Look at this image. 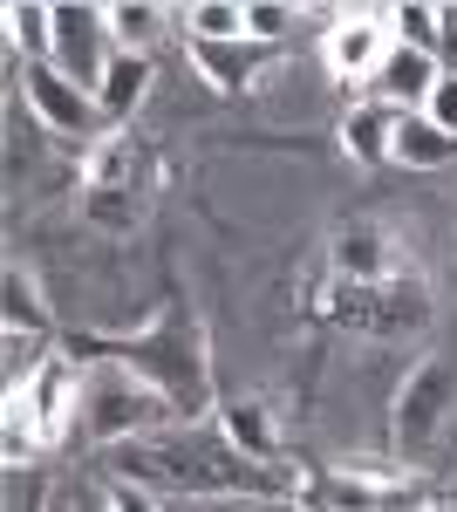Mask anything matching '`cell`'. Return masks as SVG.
<instances>
[{
  "mask_svg": "<svg viewBox=\"0 0 457 512\" xmlns=\"http://www.w3.org/2000/svg\"><path fill=\"white\" fill-rule=\"evenodd\" d=\"M116 472L130 478V485H171V492H198V499H219V492H253V499H267V492H294L301 478L273 472L267 458H246L232 437L219 431H157V437H137V444H116Z\"/></svg>",
  "mask_w": 457,
  "mask_h": 512,
  "instance_id": "6da1fadb",
  "label": "cell"
},
{
  "mask_svg": "<svg viewBox=\"0 0 457 512\" xmlns=\"http://www.w3.org/2000/svg\"><path fill=\"white\" fill-rule=\"evenodd\" d=\"M89 355H116V362H130L144 383L164 390V403L198 424L205 410H212V369H205V328L191 315H157L144 335H130V342H89Z\"/></svg>",
  "mask_w": 457,
  "mask_h": 512,
  "instance_id": "7a4b0ae2",
  "label": "cell"
},
{
  "mask_svg": "<svg viewBox=\"0 0 457 512\" xmlns=\"http://www.w3.org/2000/svg\"><path fill=\"white\" fill-rule=\"evenodd\" d=\"M178 410L164 403L157 383H144L130 362L116 355H89L82 369V431L103 437V444H137V437H157Z\"/></svg>",
  "mask_w": 457,
  "mask_h": 512,
  "instance_id": "3957f363",
  "label": "cell"
},
{
  "mask_svg": "<svg viewBox=\"0 0 457 512\" xmlns=\"http://www.w3.org/2000/svg\"><path fill=\"white\" fill-rule=\"evenodd\" d=\"M294 499H301V512H423V485L410 472L355 465V472H321L294 485Z\"/></svg>",
  "mask_w": 457,
  "mask_h": 512,
  "instance_id": "277c9868",
  "label": "cell"
},
{
  "mask_svg": "<svg viewBox=\"0 0 457 512\" xmlns=\"http://www.w3.org/2000/svg\"><path fill=\"white\" fill-rule=\"evenodd\" d=\"M116 41H110V14L89 7V0H55V69L76 82V89H103V69H110Z\"/></svg>",
  "mask_w": 457,
  "mask_h": 512,
  "instance_id": "5b68a950",
  "label": "cell"
},
{
  "mask_svg": "<svg viewBox=\"0 0 457 512\" xmlns=\"http://www.w3.org/2000/svg\"><path fill=\"white\" fill-rule=\"evenodd\" d=\"M21 96H28V110L41 117V130H55V137H69V144H96V137H103L96 96L76 89L55 62H21Z\"/></svg>",
  "mask_w": 457,
  "mask_h": 512,
  "instance_id": "8992f818",
  "label": "cell"
},
{
  "mask_svg": "<svg viewBox=\"0 0 457 512\" xmlns=\"http://www.w3.org/2000/svg\"><path fill=\"white\" fill-rule=\"evenodd\" d=\"M451 396H457L451 362H423L417 376L403 383V396H396V451H403V458H423V451L437 444L444 417H451Z\"/></svg>",
  "mask_w": 457,
  "mask_h": 512,
  "instance_id": "52a82bcc",
  "label": "cell"
},
{
  "mask_svg": "<svg viewBox=\"0 0 457 512\" xmlns=\"http://www.w3.org/2000/svg\"><path fill=\"white\" fill-rule=\"evenodd\" d=\"M389 48H396V35H389V7H362V14H342V21L328 28L321 62H328V76H342V82H369Z\"/></svg>",
  "mask_w": 457,
  "mask_h": 512,
  "instance_id": "ba28073f",
  "label": "cell"
},
{
  "mask_svg": "<svg viewBox=\"0 0 457 512\" xmlns=\"http://www.w3.org/2000/svg\"><path fill=\"white\" fill-rule=\"evenodd\" d=\"M21 403H28V417H35L41 444H62V437L82 424V362L76 355H55L35 383L21 390Z\"/></svg>",
  "mask_w": 457,
  "mask_h": 512,
  "instance_id": "9c48e42d",
  "label": "cell"
},
{
  "mask_svg": "<svg viewBox=\"0 0 457 512\" xmlns=\"http://www.w3.org/2000/svg\"><path fill=\"white\" fill-rule=\"evenodd\" d=\"M437 76H444V62H437V55H417V48H403V41H396V48L382 55V69L362 82V96L382 103V110H396V117H423V103H430Z\"/></svg>",
  "mask_w": 457,
  "mask_h": 512,
  "instance_id": "30bf717a",
  "label": "cell"
},
{
  "mask_svg": "<svg viewBox=\"0 0 457 512\" xmlns=\"http://www.w3.org/2000/svg\"><path fill=\"white\" fill-rule=\"evenodd\" d=\"M267 55L273 48H260V41H191V62H198V76L212 89H246L267 69Z\"/></svg>",
  "mask_w": 457,
  "mask_h": 512,
  "instance_id": "8fae6325",
  "label": "cell"
},
{
  "mask_svg": "<svg viewBox=\"0 0 457 512\" xmlns=\"http://www.w3.org/2000/svg\"><path fill=\"white\" fill-rule=\"evenodd\" d=\"M151 96V55H123L116 48L110 69H103V89H96V110H103V123H123L137 117V103Z\"/></svg>",
  "mask_w": 457,
  "mask_h": 512,
  "instance_id": "7c38bea8",
  "label": "cell"
},
{
  "mask_svg": "<svg viewBox=\"0 0 457 512\" xmlns=\"http://www.w3.org/2000/svg\"><path fill=\"white\" fill-rule=\"evenodd\" d=\"M396 123H403L396 110H382V103H369V96H362V103L342 117L348 158H355V164H389V151H396Z\"/></svg>",
  "mask_w": 457,
  "mask_h": 512,
  "instance_id": "4fadbf2b",
  "label": "cell"
},
{
  "mask_svg": "<svg viewBox=\"0 0 457 512\" xmlns=\"http://www.w3.org/2000/svg\"><path fill=\"white\" fill-rule=\"evenodd\" d=\"M0 21H7V41H14L21 62H48L55 55V7L48 0H7Z\"/></svg>",
  "mask_w": 457,
  "mask_h": 512,
  "instance_id": "5bb4252c",
  "label": "cell"
},
{
  "mask_svg": "<svg viewBox=\"0 0 457 512\" xmlns=\"http://www.w3.org/2000/svg\"><path fill=\"white\" fill-rule=\"evenodd\" d=\"M457 158V137H444L430 117H403L396 123V151L389 164H410V171H444Z\"/></svg>",
  "mask_w": 457,
  "mask_h": 512,
  "instance_id": "9a60e30c",
  "label": "cell"
},
{
  "mask_svg": "<svg viewBox=\"0 0 457 512\" xmlns=\"http://www.w3.org/2000/svg\"><path fill=\"white\" fill-rule=\"evenodd\" d=\"M48 362H55L48 335H21V328H7V335H0V390L21 396L41 369H48Z\"/></svg>",
  "mask_w": 457,
  "mask_h": 512,
  "instance_id": "2e32d148",
  "label": "cell"
},
{
  "mask_svg": "<svg viewBox=\"0 0 457 512\" xmlns=\"http://www.w3.org/2000/svg\"><path fill=\"white\" fill-rule=\"evenodd\" d=\"M389 35L403 41V48H417V55H437L444 62V7H430V0L389 7Z\"/></svg>",
  "mask_w": 457,
  "mask_h": 512,
  "instance_id": "e0dca14e",
  "label": "cell"
},
{
  "mask_svg": "<svg viewBox=\"0 0 457 512\" xmlns=\"http://www.w3.org/2000/svg\"><path fill=\"white\" fill-rule=\"evenodd\" d=\"M335 267H342V274H355V287L389 280V246H382V233H376V226H348L342 246H335Z\"/></svg>",
  "mask_w": 457,
  "mask_h": 512,
  "instance_id": "ac0fdd59",
  "label": "cell"
},
{
  "mask_svg": "<svg viewBox=\"0 0 457 512\" xmlns=\"http://www.w3.org/2000/svg\"><path fill=\"white\" fill-rule=\"evenodd\" d=\"M103 14H110V41L123 55H151V41L164 35V7H151V0H116Z\"/></svg>",
  "mask_w": 457,
  "mask_h": 512,
  "instance_id": "d6986e66",
  "label": "cell"
},
{
  "mask_svg": "<svg viewBox=\"0 0 457 512\" xmlns=\"http://www.w3.org/2000/svg\"><path fill=\"white\" fill-rule=\"evenodd\" d=\"M185 35L191 41H246V0H191Z\"/></svg>",
  "mask_w": 457,
  "mask_h": 512,
  "instance_id": "ffe728a7",
  "label": "cell"
},
{
  "mask_svg": "<svg viewBox=\"0 0 457 512\" xmlns=\"http://www.w3.org/2000/svg\"><path fill=\"white\" fill-rule=\"evenodd\" d=\"M0 308H7V328H21V335H48V308H41L35 280L21 274V267H7V280H0Z\"/></svg>",
  "mask_w": 457,
  "mask_h": 512,
  "instance_id": "44dd1931",
  "label": "cell"
},
{
  "mask_svg": "<svg viewBox=\"0 0 457 512\" xmlns=\"http://www.w3.org/2000/svg\"><path fill=\"white\" fill-rule=\"evenodd\" d=\"M0 451H7V465H14V472H21V465H28L35 451H48V444H41V431H35V417H28V403H21V396H7V410H0Z\"/></svg>",
  "mask_w": 457,
  "mask_h": 512,
  "instance_id": "7402d4cb",
  "label": "cell"
},
{
  "mask_svg": "<svg viewBox=\"0 0 457 512\" xmlns=\"http://www.w3.org/2000/svg\"><path fill=\"white\" fill-rule=\"evenodd\" d=\"M294 21H301V7H287V0H246V41H260V48L287 41Z\"/></svg>",
  "mask_w": 457,
  "mask_h": 512,
  "instance_id": "603a6c76",
  "label": "cell"
},
{
  "mask_svg": "<svg viewBox=\"0 0 457 512\" xmlns=\"http://www.w3.org/2000/svg\"><path fill=\"white\" fill-rule=\"evenodd\" d=\"M226 437L246 458H267L273 465V437H267V417H260V410H226Z\"/></svg>",
  "mask_w": 457,
  "mask_h": 512,
  "instance_id": "cb8c5ba5",
  "label": "cell"
},
{
  "mask_svg": "<svg viewBox=\"0 0 457 512\" xmlns=\"http://www.w3.org/2000/svg\"><path fill=\"white\" fill-rule=\"evenodd\" d=\"M423 117L437 123L444 137H457V76H451V69L437 76V89H430V103H423Z\"/></svg>",
  "mask_w": 457,
  "mask_h": 512,
  "instance_id": "d4e9b609",
  "label": "cell"
},
{
  "mask_svg": "<svg viewBox=\"0 0 457 512\" xmlns=\"http://www.w3.org/2000/svg\"><path fill=\"white\" fill-rule=\"evenodd\" d=\"M55 512H116V499H110V485H76Z\"/></svg>",
  "mask_w": 457,
  "mask_h": 512,
  "instance_id": "484cf974",
  "label": "cell"
},
{
  "mask_svg": "<svg viewBox=\"0 0 457 512\" xmlns=\"http://www.w3.org/2000/svg\"><path fill=\"white\" fill-rule=\"evenodd\" d=\"M110 499H116V512H157L151 485H130V478H116V485H110Z\"/></svg>",
  "mask_w": 457,
  "mask_h": 512,
  "instance_id": "4316f807",
  "label": "cell"
},
{
  "mask_svg": "<svg viewBox=\"0 0 457 512\" xmlns=\"http://www.w3.org/2000/svg\"><path fill=\"white\" fill-rule=\"evenodd\" d=\"M430 512H457V499H444V506H430Z\"/></svg>",
  "mask_w": 457,
  "mask_h": 512,
  "instance_id": "83f0119b",
  "label": "cell"
}]
</instances>
